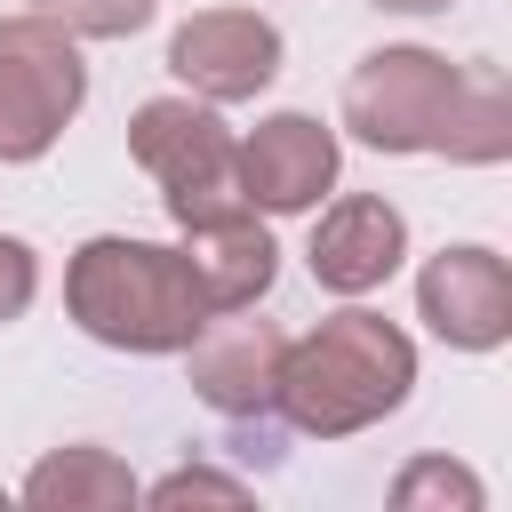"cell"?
I'll list each match as a JSON object with an SVG mask.
<instances>
[{"instance_id":"9","label":"cell","mask_w":512,"mask_h":512,"mask_svg":"<svg viewBox=\"0 0 512 512\" xmlns=\"http://www.w3.org/2000/svg\"><path fill=\"white\" fill-rule=\"evenodd\" d=\"M416 320L448 344V352H496L512 336V264L480 240L440 248L416 272Z\"/></svg>"},{"instance_id":"11","label":"cell","mask_w":512,"mask_h":512,"mask_svg":"<svg viewBox=\"0 0 512 512\" xmlns=\"http://www.w3.org/2000/svg\"><path fill=\"white\" fill-rule=\"evenodd\" d=\"M176 248H184V272H192V288H200L208 312H248L272 288V272H280V248H272V232H264L256 208H224L208 224H184Z\"/></svg>"},{"instance_id":"4","label":"cell","mask_w":512,"mask_h":512,"mask_svg":"<svg viewBox=\"0 0 512 512\" xmlns=\"http://www.w3.org/2000/svg\"><path fill=\"white\" fill-rule=\"evenodd\" d=\"M88 104L80 40L48 16H0V168L40 160Z\"/></svg>"},{"instance_id":"18","label":"cell","mask_w":512,"mask_h":512,"mask_svg":"<svg viewBox=\"0 0 512 512\" xmlns=\"http://www.w3.org/2000/svg\"><path fill=\"white\" fill-rule=\"evenodd\" d=\"M376 8H400V16H432V8H448V0H376Z\"/></svg>"},{"instance_id":"7","label":"cell","mask_w":512,"mask_h":512,"mask_svg":"<svg viewBox=\"0 0 512 512\" xmlns=\"http://www.w3.org/2000/svg\"><path fill=\"white\" fill-rule=\"evenodd\" d=\"M168 72L200 104H248L280 80V24L256 8H200L168 32Z\"/></svg>"},{"instance_id":"6","label":"cell","mask_w":512,"mask_h":512,"mask_svg":"<svg viewBox=\"0 0 512 512\" xmlns=\"http://www.w3.org/2000/svg\"><path fill=\"white\" fill-rule=\"evenodd\" d=\"M280 352H288V336H280L272 320H240V312H208L200 336L184 344V376H192L200 408H216L224 424H240V432H248V456H280V448H272Z\"/></svg>"},{"instance_id":"16","label":"cell","mask_w":512,"mask_h":512,"mask_svg":"<svg viewBox=\"0 0 512 512\" xmlns=\"http://www.w3.org/2000/svg\"><path fill=\"white\" fill-rule=\"evenodd\" d=\"M144 504H248V480L240 472H216V464H184L152 488H136Z\"/></svg>"},{"instance_id":"10","label":"cell","mask_w":512,"mask_h":512,"mask_svg":"<svg viewBox=\"0 0 512 512\" xmlns=\"http://www.w3.org/2000/svg\"><path fill=\"white\" fill-rule=\"evenodd\" d=\"M400 256H408V216H400L384 192H344V200H328L320 224H312V248H304V264H312V280H320L328 296H368V288H384V280L400 272Z\"/></svg>"},{"instance_id":"2","label":"cell","mask_w":512,"mask_h":512,"mask_svg":"<svg viewBox=\"0 0 512 512\" xmlns=\"http://www.w3.org/2000/svg\"><path fill=\"white\" fill-rule=\"evenodd\" d=\"M64 312L80 320V336H96L104 352H184L208 320L184 248L168 240H128V232H96L72 248L64 264Z\"/></svg>"},{"instance_id":"17","label":"cell","mask_w":512,"mask_h":512,"mask_svg":"<svg viewBox=\"0 0 512 512\" xmlns=\"http://www.w3.org/2000/svg\"><path fill=\"white\" fill-rule=\"evenodd\" d=\"M32 296H40V256H32V240L0 232V328H8V320H24V312H32Z\"/></svg>"},{"instance_id":"5","label":"cell","mask_w":512,"mask_h":512,"mask_svg":"<svg viewBox=\"0 0 512 512\" xmlns=\"http://www.w3.org/2000/svg\"><path fill=\"white\" fill-rule=\"evenodd\" d=\"M456 80L464 64H448L440 48H376L344 80V128L368 152H432L456 104Z\"/></svg>"},{"instance_id":"13","label":"cell","mask_w":512,"mask_h":512,"mask_svg":"<svg viewBox=\"0 0 512 512\" xmlns=\"http://www.w3.org/2000/svg\"><path fill=\"white\" fill-rule=\"evenodd\" d=\"M432 152H440V160H464V168H496V160L512 152V96H504V80H496L488 64H464L456 104H448Z\"/></svg>"},{"instance_id":"3","label":"cell","mask_w":512,"mask_h":512,"mask_svg":"<svg viewBox=\"0 0 512 512\" xmlns=\"http://www.w3.org/2000/svg\"><path fill=\"white\" fill-rule=\"evenodd\" d=\"M128 152L160 184L176 232L184 224H208L224 208H248L240 200V168H232L240 160V136L224 128V104H200V96H152V104H136Z\"/></svg>"},{"instance_id":"14","label":"cell","mask_w":512,"mask_h":512,"mask_svg":"<svg viewBox=\"0 0 512 512\" xmlns=\"http://www.w3.org/2000/svg\"><path fill=\"white\" fill-rule=\"evenodd\" d=\"M392 504H400V512H432V504H440V512H448V504H456V512H480L488 488H480V472H464V464H448V456H416V464L392 472Z\"/></svg>"},{"instance_id":"8","label":"cell","mask_w":512,"mask_h":512,"mask_svg":"<svg viewBox=\"0 0 512 512\" xmlns=\"http://www.w3.org/2000/svg\"><path fill=\"white\" fill-rule=\"evenodd\" d=\"M336 128L312 120V112H264L248 136H240V200L256 216H304L336 192Z\"/></svg>"},{"instance_id":"15","label":"cell","mask_w":512,"mask_h":512,"mask_svg":"<svg viewBox=\"0 0 512 512\" xmlns=\"http://www.w3.org/2000/svg\"><path fill=\"white\" fill-rule=\"evenodd\" d=\"M32 16L64 24L72 40H128L160 16V0H32Z\"/></svg>"},{"instance_id":"12","label":"cell","mask_w":512,"mask_h":512,"mask_svg":"<svg viewBox=\"0 0 512 512\" xmlns=\"http://www.w3.org/2000/svg\"><path fill=\"white\" fill-rule=\"evenodd\" d=\"M136 488L144 480L112 448H88V440H72V448H56V456H40L24 472L32 512H120V504H136Z\"/></svg>"},{"instance_id":"1","label":"cell","mask_w":512,"mask_h":512,"mask_svg":"<svg viewBox=\"0 0 512 512\" xmlns=\"http://www.w3.org/2000/svg\"><path fill=\"white\" fill-rule=\"evenodd\" d=\"M416 384V344L368 304L328 312L312 336H288L280 352V416L304 440H344L384 424Z\"/></svg>"}]
</instances>
